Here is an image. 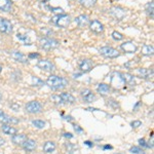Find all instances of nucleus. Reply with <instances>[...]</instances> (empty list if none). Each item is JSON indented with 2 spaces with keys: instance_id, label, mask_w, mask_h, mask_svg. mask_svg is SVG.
<instances>
[{
  "instance_id": "nucleus-25",
  "label": "nucleus",
  "mask_w": 154,
  "mask_h": 154,
  "mask_svg": "<svg viewBox=\"0 0 154 154\" xmlns=\"http://www.w3.org/2000/svg\"><path fill=\"white\" fill-rule=\"evenodd\" d=\"M153 51V46L149 45V44H145L142 48V54H144V56H152Z\"/></svg>"
},
{
  "instance_id": "nucleus-29",
  "label": "nucleus",
  "mask_w": 154,
  "mask_h": 154,
  "mask_svg": "<svg viewBox=\"0 0 154 154\" xmlns=\"http://www.w3.org/2000/svg\"><path fill=\"white\" fill-rule=\"evenodd\" d=\"M131 152L133 154H145L143 149H141L140 147H137V146H134V147L131 148Z\"/></svg>"
},
{
  "instance_id": "nucleus-1",
  "label": "nucleus",
  "mask_w": 154,
  "mask_h": 154,
  "mask_svg": "<svg viewBox=\"0 0 154 154\" xmlns=\"http://www.w3.org/2000/svg\"><path fill=\"white\" fill-rule=\"evenodd\" d=\"M46 84L48 88L54 91H59V89H63L68 85V80L64 77H60L57 75H51L46 80Z\"/></svg>"
},
{
  "instance_id": "nucleus-44",
  "label": "nucleus",
  "mask_w": 154,
  "mask_h": 154,
  "mask_svg": "<svg viewBox=\"0 0 154 154\" xmlns=\"http://www.w3.org/2000/svg\"><path fill=\"white\" fill-rule=\"evenodd\" d=\"M40 1H41V2H48V0H40Z\"/></svg>"
},
{
  "instance_id": "nucleus-31",
  "label": "nucleus",
  "mask_w": 154,
  "mask_h": 154,
  "mask_svg": "<svg viewBox=\"0 0 154 154\" xmlns=\"http://www.w3.org/2000/svg\"><path fill=\"white\" fill-rule=\"evenodd\" d=\"M18 39H20V40H22V41H24L26 44H30L31 43V41H30V39H29V37L27 36V35H23V34H18Z\"/></svg>"
},
{
  "instance_id": "nucleus-40",
  "label": "nucleus",
  "mask_w": 154,
  "mask_h": 154,
  "mask_svg": "<svg viewBox=\"0 0 154 154\" xmlns=\"http://www.w3.org/2000/svg\"><path fill=\"white\" fill-rule=\"evenodd\" d=\"M84 143H85L88 146H89V147H93V146H94V144L91 142H89V141H86V142H84Z\"/></svg>"
},
{
  "instance_id": "nucleus-12",
  "label": "nucleus",
  "mask_w": 154,
  "mask_h": 154,
  "mask_svg": "<svg viewBox=\"0 0 154 154\" xmlns=\"http://www.w3.org/2000/svg\"><path fill=\"white\" fill-rule=\"evenodd\" d=\"M121 49L125 53H128V54H133L135 53L137 51V45L134 42L131 41H126V42H123L122 44L120 45Z\"/></svg>"
},
{
  "instance_id": "nucleus-7",
  "label": "nucleus",
  "mask_w": 154,
  "mask_h": 154,
  "mask_svg": "<svg viewBox=\"0 0 154 154\" xmlns=\"http://www.w3.org/2000/svg\"><path fill=\"white\" fill-rule=\"evenodd\" d=\"M110 14L112 17H114L116 20L120 21V20H122L125 17V11L122 8V7L114 6L110 9Z\"/></svg>"
},
{
  "instance_id": "nucleus-22",
  "label": "nucleus",
  "mask_w": 154,
  "mask_h": 154,
  "mask_svg": "<svg viewBox=\"0 0 154 154\" xmlns=\"http://www.w3.org/2000/svg\"><path fill=\"white\" fill-rule=\"evenodd\" d=\"M97 91H98V93L101 94V95L106 96V95H108L109 91H110V86H109L108 84H106V83H100L98 85Z\"/></svg>"
},
{
  "instance_id": "nucleus-8",
  "label": "nucleus",
  "mask_w": 154,
  "mask_h": 154,
  "mask_svg": "<svg viewBox=\"0 0 154 154\" xmlns=\"http://www.w3.org/2000/svg\"><path fill=\"white\" fill-rule=\"evenodd\" d=\"M37 66H38V68H40L43 71L51 72L54 70V65L51 62H49L48 60H41V61H39L37 63Z\"/></svg>"
},
{
  "instance_id": "nucleus-10",
  "label": "nucleus",
  "mask_w": 154,
  "mask_h": 154,
  "mask_svg": "<svg viewBox=\"0 0 154 154\" xmlns=\"http://www.w3.org/2000/svg\"><path fill=\"white\" fill-rule=\"evenodd\" d=\"M78 65H79V68L81 69V71H82V72H89L94 67L93 62H91V60H88V59L80 60V61H79V63H78Z\"/></svg>"
},
{
  "instance_id": "nucleus-39",
  "label": "nucleus",
  "mask_w": 154,
  "mask_h": 154,
  "mask_svg": "<svg viewBox=\"0 0 154 154\" xmlns=\"http://www.w3.org/2000/svg\"><path fill=\"white\" fill-rule=\"evenodd\" d=\"M74 128H75V131H78V133H81V131H82V130H81V128H79L78 125H75V126H74Z\"/></svg>"
},
{
  "instance_id": "nucleus-21",
  "label": "nucleus",
  "mask_w": 154,
  "mask_h": 154,
  "mask_svg": "<svg viewBox=\"0 0 154 154\" xmlns=\"http://www.w3.org/2000/svg\"><path fill=\"white\" fill-rule=\"evenodd\" d=\"M60 97H61L63 103H68V104L75 103V98L69 93H62L61 95H60Z\"/></svg>"
},
{
  "instance_id": "nucleus-3",
  "label": "nucleus",
  "mask_w": 154,
  "mask_h": 154,
  "mask_svg": "<svg viewBox=\"0 0 154 154\" xmlns=\"http://www.w3.org/2000/svg\"><path fill=\"white\" fill-rule=\"evenodd\" d=\"M39 43H40V46L45 51H51V49H54L59 46V42L56 40V39L49 38V37H43L39 40Z\"/></svg>"
},
{
  "instance_id": "nucleus-42",
  "label": "nucleus",
  "mask_w": 154,
  "mask_h": 154,
  "mask_svg": "<svg viewBox=\"0 0 154 154\" xmlns=\"http://www.w3.org/2000/svg\"><path fill=\"white\" fill-rule=\"evenodd\" d=\"M64 136H65L66 138H69V139H71L72 137H73V136L71 135V134H65V135H64Z\"/></svg>"
},
{
  "instance_id": "nucleus-2",
  "label": "nucleus",
  "mask_w": 154,
  "mask_h": 154,
  "mask_svg": "<svg viewBox=\"0 0 154 154\" xmlns=\"http://www.w3.org/2000/svg\"><path fill=\"white\" fill-rule=\"evenodd\" d=\"M51 23H54V25H57L60 28H66L68 27L71 23V17L69 14H57L51 19Z\"/></svg>"
},
{
  "instance_id": "nucleus-41",
  "label": "nucleus",
  "mask_w": 154,
  "mask_h": 154,
  "mask_svg": "<svg viewBox=\"0 0 154 154\" xmlns=\"http://www.w3.org/2000/svg\"><path fill=\"white\" fill-rule=\"evenodd\" d=\"M4 142H5V141H4L1 137H0V147H1L2 145H4Z\"/></svg>"
},
{
  "instance_id": "nucleus-18",
  "label": "nucleus",
  "mask_w": 154,
  "mask_h": 154,
  "mask_svg": "<svg viewBox=\"0 0 154 154\" xmlns=\"http://www.w3.org/2000/svg\"><path fill=\"white\" fill-rule=\"evenodd\" d=\"M12 9V4L11 0H0V11L8 12Z\"/></svg>"
},
{
  "instance_id": "nucleus-27",
  "label": "nucleus",
  "mask_w": 154,
  "mask_h": 154,
  "mask_svg": "<svg viewBox=\"0 0 154 154\" xmlns=\"http://www.w3.org/2000/svg\"><path fill=\"white\" fill-rule=\"evenodd\" d=\"M32 125H33L37 128H43L44 126H45V122H44L43 120H39V119H36V120L32 121Z\"/></svg>"
},
{
  "instance_id": "nucleus-16",
  "label": "nucleus",
  "mask_w": 154,
  "mask_h": 154,
  "mask_svg": "<svg viewBox=\"0 0 154 154\" xmlns=\"http://www.w3.org/2000/svg\"><path fill=\"white\" fill-rule=\"evenodd\" d=\"M27 140V136L24 134H19V135H14L11 138L12 143H14L16 145H23L25 141Z\"/></svg>"
},
{
  "instance_id": "nucleus-30",
  "label": "nucleus",
  "mask_w": 154,
  "mask_h": 154,
  "mask_svg": "<svg viewBox=\"0 0 154 154\" xmlns=\"http://www.w3.org/2000/svg\"><path fill=\"white\" fill-rule=\"evenodd\" d=\"M112 37H113V39L114 40H122L123 38H125V36L122 35L121 33H119V32L117 31H114L112 32Z\"/></svg>"
},
{
  "instance_id": "nucleus-34",
  "label": "nucleus",
  "mask_w": 154,
  "mask_h": 154,
  "mask_svg": "<svg viewBox=\"0 0 154 154\" xmlns=\"http://www.w3.org/2000/svg\"><path fill=\"white\" fill-rule=\"evenodd\" d=\"M141 125H142V122L139 120H135L131 122V126H133V128H139V126H141Z\"/></svg>"
},
{
  "instance_id": "nucleus-5",
  "label": "nucleus",
  "mask_w": 154,
  "mask_h": 154,
  "mask_svg": "<svg viewBox=\"0 0 154 154\" xmlns=\"http://www.w3.org/2000/svg\"><path fill=\"white\" fill-rule=\"evenodd\" d=\"M26 111L30 114H37L42 111V105L37 101H31L26 105Z\"/></svg>"
},
{
  "instance_id": "nucleus-36",
  "label": "nucleus",
  "mask_w": 154,
  "mask_h": 154,
  "mask_svg": "<svg viewBox=\"0 0 154 154\" xmlns=\"http://www.w3.org/2000/svg\"><path fill=\"white\" fill-rule=\"evenodd\" d=\"M11 108L14 111H19L20 110V105H18V104H16V103H14V104H11Z\"/></svg>"
},
{
  "instance_id": "nucleus-4",
  "label": "nucleus",
  "mask_w": 154,
  "mask_h": 154,
  "mask_svg": "<svg viewBox=\"0 0 154 154\" xmlns=\"http://www.w3.org/2000/svg\"><path fill=\"white\" fill-rule=\"evenodd\" d=\"M100 54L105 58H109V59H114V58H117L119 56V51L117 49L110 48V46H104V48H100Z\"/></svg>"
},
{
  "instance_id": "nucleus-43",
  "label": "nucleus",
  "mask_w": 154,
  "mask_h": 154,
  "mask_svg": "<svg viewBox=\"0 0 154 154\" xmlns=\"http://www.w3.org/2000/svg\"><path fill=\"white\" fill-rule=\"evenodd\" d=\"M104 149H112V146H109V145H106Z\"/></svg>"
},
{
  "instance_id": "nucleus-28",
  "label": "nucleus",
  "mask_w": 154,
  "mask_h": 154,
  "mask_svg": "<svg viewBox=\"0 0 154 154\" xmlns=\"http://www.w3.org/2000/svg\"><path fill=\"white\" fill-rule=\"evenodd\" d=\"M32 83H33V85H36V86L43 85V81H42L39 77H36V76L32 77Z\"/></svg>"
},
{
  "instance_id": "nucleus-45",
  "label": "nucleus",
  "mask_w": 154,
  "mask_h": 154,
  "mask_svg": "<svg viewBox=\"0 0 154 154\" xmlns=\"http://www.w3.org/2000/svg\"><path fill=\"white\" fill-rule=\"evenodd\" d=\"M1 71H2V66L0 65V72H1Z\"/></svg>"
},
{
  "instance_id": "nucleus-11",
  "label": "nucleus",
  "mask_w": 154,
  "mask_h": 154,
  "mask_svg": "<svg viewBox=\"0 0 154 154\" xmlns=\"http://www.w3.org/2000/svg\"><path fill=\"white\" fill-rule=\"evenodd\" d=\"M89 29L95 33H102L104 31V25L98 20H94L89 22Z\"/></svg>"
},
{
  "instance_id": "nucleus-26",
  "label": "nucleus",
  "mask_w": 154,
  "mask_h": 154,
  "mask_svg": "<svg viewBox=\"0 0 154 154\" xmlns=\"http://www.w3.org/2000/svg\"><path fill=\"white\" fill-rule=\"evenodd\" d=\"M79 2H80V4L84 7H91L94 6L96 4L97 0H79Z\"/></svg>"
},
{
  "instance_id": "nucleus-13",
  "label": "nucleus",
  "mask_w": 154,
  "mask_h": 154,
  "mask_svg": "<svg viewBox=\"0 0 154 154\" xmlns=\"http://www.w3.org/2000/svg\"><path fill=\"white\" fill-rule=\"evenodd\" d=\"M81 97L83 98V100L88 103H93L96 100V96L94 95V93L88 88H85L83 91H81Z\"/></svg>"
},
{
  "instance_id": "nucleus-33",
  "label": "nucleus",
  "mask_w": 154,
  "mask_h": 154,
  "mask_svg": "<svg viewBox=\"0 0 154 154\" xmlns=\"http://www.w3.org/2000/svg\"><path fill=\"white\" fill-rule=\"evenodd\" d=\"M51 100H53L54 103H57V104H63V101H62L60 95L59 96H57V95L53 96V97H51Z\"/></svg>"
},
{
  "instance_id": "nucleus-37",
  "label": "nucleus",
  "mask_w": 154,
  "mask_h": 154,
  "mask_svg": "<svg viewBox=\"0 0 154 154\" xmlns=\"http://www.w3.org/2000/svg\"><path fill=\"white\" fill-rule=\"evenodd\" d=\"M139 144H140V146H142V147H147L145 139H140V140H139Z\"/></svg>"
},
{
  "instance_id": "nucleus-19",
  "label": "nucleus",
  "mask_w": 154,
  "mask_h": 154,
  "mask_svg": "<svg viewBox=\"0 0 154 154\" xmlns=\"http://www.w3.org/2000/svg\"><path fill=\"white\" fill-rule=\"evenodd\" d=\"M138 75L141 77V78H150L151 76L153 75V70L151 69H146V68H141L138 70Z\"/></svg>"
},
{
  "instance_id": "nucleus-32",
  "label": "nucleus",
  "mask_w": 154,
  "mask_h": 154,
  "mask_svg": "<svg viewBox=\"0 0 154 154\" xmlns=\"http://www.w3.org/2000/svg\"><path fill=\"white\" fill-rule=\"evenodd\" d=\"M146 11H147V14L149 16L151 17V18H153V1H151L150 3L147 4V8H146Z\"/></svg>"
},
{
  "instance_id": "nucleus-15",
  "label": "nucleus",
  "mask_w": 154,
  "mask_h": 154,
  "mask_svg": "<svg viewBox=\"0 0 154 154\" xmlns=\"http://www.w3.org/2000/svg\"><path fill=\"white\" fill-rule=\"evenodd\" d=\"M11 57L12 59L14 60V61L19 62V63H27V58L25 54H23L22 53H20L18 51H14L11 53Z\"/></svg>"
},
{
  "instance_id": "nucleus-6",
  "label": "nucleus",
  "mask_w": 154,
  "mask_h": 154,
  "mask_svg": "<svg viewBox=\"0 0 154 154\" xmlns=\"http://www.w3.org/2000/svg\"><path fill=\"white\" fill-rule=\"evenodd\" d=\"M0 32L4 34H11L12 32V25L8 20L0 19Z\"/></svg>"
},
{
  "instance_id": "nucleus-9",
  "label": "nucleus",
  "mask_w": 154,
  "mask_h": 154,
  "mask_svg": "<svg viewBox=\"0 0 154 154\" xmlns=\"http://www.w3.org/2000/svg\"><path fill=\"white\" fill-rule=\"evenodd\" d=\"M0 121L5 123V125H9V123H11V125H16V123L19 122V120L17 118L7 115V114L4 113L2 110H0Z\"/></svg>"
},
{
  "instance_id": "nucleus-17",
  "label": "nucleus",
  "mask_w": 154,
  "mask_h": 154,
  "mask_svg": "<svg viewBox=\"0 0 154 154\" xmlns=\"http://www.w3.org/2000/svg\"><path fill=\"white\" fill-rule=\"evenodd\" d=\"M119 76H120V79L123 81V82L131 84V85H134V84H135V77H134L133 75H131V74L120 73L119 74Z\"/></svg>"
},
{
  "instance_id": "nucleus-38",
  "label": "nucleus",
  "mask_w": 154,
  "mask_h": 154,
  "mask_svg": "<svg viewBox=\"0 0 154 154\" xmlns=\"http://www.w3.org/2000/svg\"><path fill=\"white\" fill-rule=\"evenodd\" d=\"M38 57H39L38 54H29V58L30 59H32V58H38Z\"/></svg>"
},
{
  "instance_id": "nucleus-23",
  "label": "nucleus",
  "mask_w": 154,
  "mask_h": 154,
  "mask_svg": "<svg viewBox=\"0 0 154 154\" xmlns=\"http://www.w3.org/2000/svg\"><path fill=\"white\" fill-rule=\"evenodd\" d=\"M54 149H56V144L51 141H48L43 145V151L45 153H53Z\"/></svg>"
},
{
  "instance_id": "nucleus-14",
  "label": "nucleus",
  "mask_w": 154,
  "mask_h": 154,
  "mask_svg": "<svg viewBox=\"0 0 154 154\" xmlns=\"http://www.w3.org/2000/svg\"><path fill=\"white\" fill-rule=\"evenodd\" d=\"M74 21H75V23L77 24V26L81 27V28L86 27L88 25H89V18H88V16H86V14H80V16H78L77 18H75Z\"/></svg>"
},
{
  "instance_id": "nucleus-24",
  "label": "nucleus",
  "mask_w": 154,
  "mask_h": 154,
  "mask_svg": "<svg viewBox=\"0 0 154 154\" xmlns=\"http://www.w3.org/2000/svg\"><path fill=\"white\" fill-rule=\"evenodd\" d=\"M2 131H3L5 135H16L17 134V130L14 128H12V126H11L9 125H4L3 126H2Z\"/></svg>"
},
{
  "instance_id": "nucleus-35",
  "label": "nucleus",
  "mask_w": 154,
  "mask_h": 154,
  "mask_svg": "<svg viewBox=\"0 0 154 154\" xmlns=\"http://www.w3.org/2000/svg\"><path fill=\"white\" fill-rule=\"evenodd\" d=\"M51 11H53L54 12H56V14H63V12H64V11H63V9H62V8H59V7H57V8H54V7H51Z\"/></svg>"
},
{
  "instance_id": "nucleus-20",
  "label": "nucleus",
  "mask_w": 154,
  "mask_h": 154,
  "mask_svg": "<svg viewBox=\"0 0 154 154\" xmlns=\"http://www.w3.org/2000/svg\"><path fill=\"white\" fill-rule=\"evenodd\" d=\"M23 147L26 151H33L36 148V142L31 139H27L23 144Z\"/></svg>"
}]
</instances>
